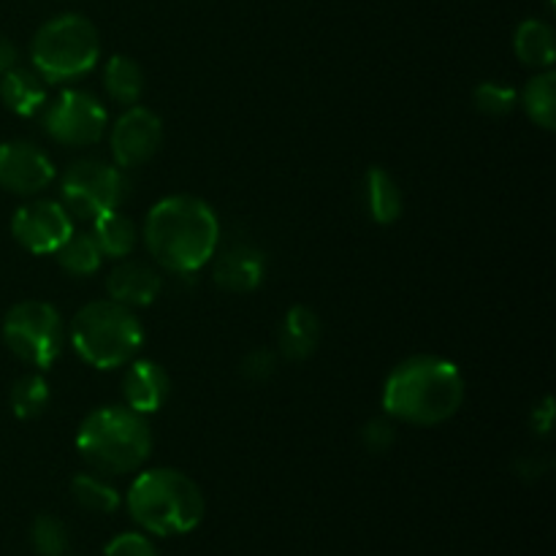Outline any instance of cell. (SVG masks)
<instances>
[{"instance_id": "1f68e13d", "label": "cell", "mask_w": 556, "mask_h": 556, "mask_svg": "<svg viewBox=\"0 0 556 556\" xmlns=\"http://www.w3.org/2000/svg\"><path fill=\"white\" fill-rule=\"evenodd\" d=\"M516 470H519L521 478H527V481H532V478H541L546 476L548 470H552V462L548 459H541V456H530V459H521L519 465H516Z\"/></svg>"}, {"instance_id": "7402d4cb", "label": "cell", "mask_w": 556, "mask_h": 556, "mask_svg": "<svg viewBox=\"0 0 556 556\" xmlns=\"http://www.w3.org/2000/svg\"><path fill=\"white\" fill-rule=\"evenodd\" d=\"M521 103H525V112L532 123L541 125L543 130L556 128V74L552 68L541 71L527 81Z\"/></svg>"}, {"instance_id": "4dcf8cb0", "label": "cell", "mask_w": 556, "mask_h": 556, "mask_svg": "<svg viewBox=\"0 0 556 556\" xmlns=\"http://www.w3.org/2000/svg\"><path fill=\"white\" fill-rule=\"evenodd\" d=\"M554 429V400L552 396H543L535 407H532V432L548 438Z\"/></svg>"}, {"instance_id": "6da1fadb", "label": "cell", "mask_w": 556, "mask_h": 556, "mask_svg": "<svg viewBox=\"0 0 556 556\" xmlns=\"http://www.w3.org/2000/svg\"><path fill=\"white\" fill-rule=\"evenodd\" d=\"M220 220L195 195H166L144 220V248L155 264L172 275H195L215 255Z\"/></svg>"}, {"instance_id": "f1b7e54d", "label": "cell", "mask_w": 556, "mask_h": 556, "mask_svg": "<svg viewBox=\"0 0 556 556\" xmlns=\"http://www.w3.org/2000/svg\"><path fill=\"white\" fill-rule=\"evenodd\" d=\"M394 440L396 429L389 418H372V421L362 429V443L367 445V451H372V454H386V451L394 445Z\"/></svg>"}, {"instance_id": "f546056e", "label": "cell", "mask_w": 556, "mask_h": 556, "mask_svg": "<svg viewBox=\"0 0 556 556\" xmlns=\"http://www.w3.org/2000/svg\"><path fill=\"white\" fill-rule=\"evenodd\" d=\"M277 358L275 353L266 351V348H255L253 353H248L242 362V375L250 380V383H264L275 375Z\"/></svg>"}, {"instance_id": "ac0fdd59", "label": "cell", "mask_w": 556, "mask_h": 556, "mask_svg": "<svg viewBox=\"0 0 556 556\" xmlns=\"http://www.w3.org/2000/svg\"><path fill=\"white\" fill-rule=\"evenodd\" d=\"M364 204H367L369 217L378 226H391V223H396L402 217L405 199H402V190L396 185V179L386 168L372 166L367 172V177H364Z\"/></svg>"}, {"instance_id": "83f0119b", "label": "cell", "mask_w": 556, "mask_h": 556, "mask_svg": "<svg viewBox=\"0 0 556 556\" xmlns=\"http://www.w3.org/2000/svg\"><path fill=\"white\" fill-rule=\"evenodd\" d=\"M103 556H157L155 543L141 532H123V535L112 538Z\"/></svg>"}, {"instance_id": "484cf974", "label": "cell", "mask_w": 556, "mask_h": 556, "mask_svg": "<svg viewBox=\"0 0 556 556\" xmlns=\"http://www.w3.org/2000/svg\"><path fill=\"white\" fill-rule=\"evenodd\" d=\"M30 543L38 556H65L71 538L58 516L41 514L30 525Z\"/></svg>"}, {"instance_id": "603a6c76", "label": "cell", "mask_w": 556, "mask_h": 556, "mask_svg": "<svg viewBox=\"0 0 556 556\" xmlns=\"http://www.w3.org/2000/svg\"><path fill=\"white\" fill-rule=\"evenodd\" d=\"M58 264L63 266L68 275L76 277H90L101 269L103 253L98 248L96 237L92 233H71L63 244L58 248Z\"/></svg>"}, {"instance_id": "3957f363", "label": "cell", "mask_w": 556, "mask_h": 556, "mask_svg": "<svg viewBox=\"0 0 556 556\" xmlns=\"http://www.w3.org/2000/svg\"><path fill=\"white\" fill-rule=\"evenodd\" d=\"M125 505L141 530L161 538L188 535L206 514V500L199 483L172 467L139 472L125 494Z\"/></svg>"}, {"instance_id": "8fae6325", "label": "cell", "mask_w": 556, "mask_h": 556, "mask_svg": "<svg viewBox=\"0 0 556 556\" xmlns=\"http://www.w3.org/2000/svg\"><path fill=\"white\" fill-rule=\"evenodd\" d=\"M114 166L136 168L150 161L163 141V123L147 106H128L112 128Z\"/></svg>"}, {"instance_id": "cb8c5ba5", "label": "cell", "mask_w": 556, "mask_h": 556, "mask_svg": "<svg viewBox=\"0 0 556 556\" xmlns=\"http://www.w3.org/2000/svg\"><path fill=\"white\" fill-rule=\"evenodd\" d=\"M71 494H74L76 503L81 505L90 514L112 516L117 514L119 505H123V497H119L117 489L109 481H103L101 476H90V472H81L71 481Z\"/></svg>"}, {"instance_id": "ba28073f", "label": "cell", "mask_w": 556, "mask_h": 556, "mask_svg": "<svg viewBox=\"0 0 556 556\" xmlns=\"http://www.w3.org/2000/svg\"><path fill=\"white\" fill-rule=\"evenodd\" d=\"M125 195H128V179L123 168L92 161V157L71 163V168L60 179V199H63L60 204L71 217H79V220L92 223L101 215L119 210Z\"/></svg>"}, {"instance_id": "4316f807", "label": "cell", "mask_w": 556, "mask_h": 556, "mask_svg": "<svg viewBox=\"0 0 556 556\" xmlns=\"http://www.w3.org/2000/svg\"><path fill=\"white\" fill-rule=\"evenodd\" d=\"M472 101H476L478 112L489 114V117H505V114L514 112L519 92L508 85H500V81H481L472 92Z\"/></svg>"}, {"instance_id": "4fadbf2b", "label": "cell", "mask_w": 556, "mask_h": 556, "mask_svg": "<svg viewBox=\"0 0 556 556\" xmlns=\"http://www.w3.org/2000/svg\"><path fill=\"white\" fill-rule=\"evenodd\" d=\"M168 389H172V380L161 364L152 358L128 362V369L123 375L125 407L141 413V416H150V413L161 410L163 402L168 400Z\"/></svg>"}, {"instance_id": "9c48e42d", "label": "cell", "mask_w": 556, "mask_h": 556, "mask_svg": "<svg viewBox=\"0 0 556 556\" xmlns=\"http://www.w3.org/2000/svg\"><path fill=\"white\" fill-rule=\"evenodd\" d=\"M43 128L58 144L90 147L106 134V109L85 90H63L43 114Z\"/></svg>"}, {"instance_id": "30bf717a", "label": "cell", "mask_w": 556, "mask_h": 556, "mask_svg": "<svg viewBox=\"0 0 556 556\" xmlns=\"http://www.w3.org/2000/svg\"><path fill=\"white\" fill-rule=\"evenodd\" d=\"M11 233L33 255H54L74 233V217L60 201L36 199L22 204L11 217Z\"/></svg>"}, {"instance_id": "9a60e30c", "label": "cell", "mask_w": 556, "mask_h": 556, "mask_svg": "<svg viewBox=\"0 0 556 556\" xmlns=\"http://www.w3.org/2000/svg\"><path fill=\"white\" fill-rule=\"evenodd\" d=\"M161 275L152 266L141 264V261H123L106 277V291L112 296V302L130 309L150 307L161 296Z\"/></svg>"}, {"instance_id": "d4e9b609", "label": "cell", "mask_w": 556, "mask_h": 556, "mask_svg": "<svg viewBox=\"0 0 556 556\" xmlns=\"http://www.w3.org/2000/svg\"><path fill=\"white\" fill-rule=\"evenodd\" d=\"M49 400H52L49 383L36 372L25 375V378H20L11 386L9 405L11 413H14L20 421H33V418L43 416V410L49 407Z\"/></svg>"}, {"instance_id": "ffe728a7", "label": "cell", "mask_w": 556, "mask_h": 556, "mask_svg": "<svg viewBox=\"0 0 556 556\" xmlns=\"http://www.w3.org/2000/svg\"><path fill=\"white\" fill-rule=\"evenodd\" d=\"M103 87L109 98L123 106H136L139 98L144 96V71L128 54H114L103 68Z\"/></svg>"}, {"instance_id": "d6a6232c", "label": "cell", "mask_w": 556, "mask_h": 556, "mask_svg": "<svg viewBox=\"0 0 556 556\" xmlns=\"http://www.w3.org/2000/svg\"><path fill=\"white\" fill-rule=\"evenodd\" d=\"M16 63H20V49H16L9 38L0 36V76H3L5 71L14 68Z\"/></svg>"}, {"instance_id": "e0dca14e", "label": "cell", "mask_w": 556, "mask_h": 556, "mask_svg": "<svg viewBox=\"0 0 556 556\" xmlns=\"http://www.w3.org/2000/svg\"><path fill=\"white\" fill-rule=\"evenodd\" d=\"M320 345V318L309 307H291L280 326V353L288 362H307Z\"/></svg>"}, {"instance_id": "8992f818", "label": "cell", "mask_w": 556, "mask_h": 556, "mask_svg": "<svg viewBox=\"0 0 556 556\" xmlns=\"http://www.w3.org/2000/svg\"><path fill=\"white\" fill-rule=\"evenodd\" d=\"M101 58L96 25L81 14L43 22L30 41V60L43 81H71L90 74Z\"/></svg>"}, {"instance_id": "7a4b0ae2", "label": "cell", "mask_w": 556, "mask_h": 556, "mask_svg": "<svg viewBox=\"0 0 556 556\" xmlns=\"http://www.w3.org/2000/svg\"><path fill=\"white\" fill-rule=\"evenodd\" d=\"M465 402V378L451 358L410 356L396 364L383 383V410L410 427H438Z\"/></svg>"}, {"instance_id": "277c9868", "label": "cell", "mask_w": 556, "mask_h": 556, "mask_svg": "<svg viewBox=\"0 0 556 556\" xmlns=\"http://www.w3.org/2000/svg\"><path fill=\"white\" fill-rule=\"evenodd\" d=\"M76 451L101 476H125L150 459L152 429L147 416L130 407H98L79 424Z\"/></svg>"}, {"instance_id": "44dd1931", "label": "cell", "mask_w": 556, "mask_h": 556, "mask_svg": "<svg viewBox=\"0 0 556 556\" xmlns=\"http://www.w3.org/2000/svg\"><path fill=\"white\" fill-rule=\"evenodd\" d=\"M96 223V231H92V237H96L98 248H101L103 255H109V258H128L130 253H134L136 242H139V231H136L134 220L130 217H125L123 212H109V215H101Z\"/></svg>"}, {"instance_id": "5b68a950", "label": "cell", "mask_w": 556, "mask_h": 556, "mask_svg": "<svg viewBox=\"0 0 556 556\" xmlns=\"http://www.w3.org/2000/svg\"><path fill=\"white\" fill-rule=\"evenodd\" d=\"M71 345L85 364L117 369L134 362L144 345V329L130 307L103 299L90 302L71 320Z\"/></svg>"}, {"instance_id": "2e32d148", "label": "cell", "mask_w": 556, "mask_h": 556, "mask_svg": "<svg viewBox=\"0 0 556 556\" xmlns=\"http://www.w3.org/2000/svg\"><path fill=\"white\" fill-rule=\"evenodd\" d=\"M0 101L20 117H36L47 106V81L36 71L14 65L0 76Z\"/></svg>"}, {"instance_id": "d6986e66", "label": "cell", "mask_w": 556, "mask_h": 556, "mask_svg": "<svg viewBox=\"0 0 556 556\" xmlns=\"http://www.w3.org/2000/svg\"><path fill=\"white\" fill-rule=\"evenodd\" d=\"M514 52L525 65L548 71L556 60V38L548 22L525 20L514 33Z\"/></svg>"}, {"instance_id": "5bb4252c", "label": "cell", "mask_w": 556, "mask_h": 556, "mask_svg": "<svg viewBox=\"0 0 556 556\" xmlns=\"http://www.w3.org/2000/svg\"><path fill=\"white\" fill-rule=\"evenodd\" d=\"M212 277L228 293H253L266 277V255L253 244H233L217 255Z\"/></svg>"}, {"instance_id": "7c38bea8", "label": "cell", "mask_w": 556, "mask_h": 556, "mask_svg": "<svg viewBox=\"0 0 556 556\" xmlns=\"http://www.w3.org/2000/svg\"><path fill=\"white\" fill-rule=\"evenodd\" d=\"M54 182V166L47 152L30 141L0 144V188L16 195H36Z\"/></svg>"}, {"instance_id": "52a82bcc", "label": "cell", "mask_w": 556, "mask_h": 556, "mask_svg": "<svg viewBox=\"0 0 556 556\" xmlns=\"http://www.w3.org/2000/svg\"><path fill=\"white\" fill-rule=\"evenodd\" d=\"M3 342L20 362L36 369H49L63 353V318L49 302L27 299L5 313Z\"/></svg>"}]
</instances>
